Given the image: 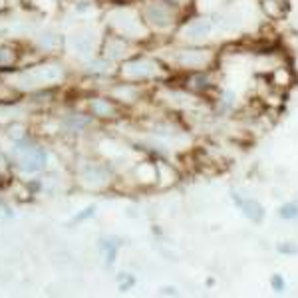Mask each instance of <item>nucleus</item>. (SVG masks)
Returning <instances> with one entry per match:
<instances>
[{"instance_id": "nucleus-1", "label": "nucleus", "mask_w": 298, "mask_h": 298, "mask_svg": "<svg viewBox=\"0 0 298 298\" xmlns=\"http://www.w3.org/2000/svg\"><path fill=\"white\" fill-rule=\"evenodd\" d=\"M233 201H235V205L243 211V215L247 219H251L254 223H260L262 221L264 209H262V205L258 201H254V199H243L239 193H233Z\"/></svg>"}, {"instance_id": "nucleus-2", "label": "nucleus", "mask_w": 298, "mask_h": 298, "mask_svg": "<svg viewBox=\"0 0 298 298\" xmlns=\"http://www.w3.org/2000/svg\"><path fill=\"white\" fill-rule=\"evenodd\" d=\"M44 161H46V153L40 147H30V149L24 151V155L20 157V167L26 173H34V171L42 169Z\"/></svg>"}, {"instance_id": "nucleus-3", "label": "nucleus", "mask_w": 298, "mask_h": 298, "mask_svg": "<svg viewBox=\"0 0 298 298\" xmlns=\"http://www.w3.org/2000/svg\"><path fill=\"white\" fill-rule=\"evenodd\" d=\"M145 18L157 28H165L171 24V12L163 4H149L145 10Z\"/></svg>"}, {"instance_id": "nucleus-4", "label": "nucleus", "mask_w": 298, "mask_h": 298, "mask_svg": "<svg viewBox=\"0 0 298 298\" xmlns=\"http://www.w3.org/2000/svg\"><path fill=\"white\" fill-rule=\"evenodd\" d=\"M153 72H155V64H151L147 60H138V62L125 64V74L134 76V78H145V76H151Z\"/></svg>"}, {"instance_id": "nucleus-5", "label": "nucleus", "mask_w": 298, "mask_h": 298, "mask_svg": "<svg viewBox=\"0 0 298 298\" xmlns=\"http://www.w3.org/2000/svg\"><path fill=\"white\" fill-rule=\"evenodd\" d=\"M207 58V54L203 50H183L179 54V62L185 64V66H199L203 64Z\"/></svg>"}, {"instance_id": "nucleus-6", "label": "nucleus", "mask_w": 298, "mask_h": 298, "mask_svg": "<svg viewBox=\"0 0 298 298\" xmlns=\"http://www.w3.org/2000/svg\"><path fill=\"white\" fill-rule=\"evenodd\" d=\"M90 108H92V112L95 115H100V117H110V115L115 114V108L112 102H108V100H93L92 104H90Z\"/></svg>"}, {"instance_id": "nucleus-7", "label": "nucleus", "mask_w": 298, "mask_h": 298, "mask_svg": "<svg viewBox=\"0 0 298 298\" xmlns=\"http://www.w3.org/2000/svg\"><path fill=\"white\" fill-rule=\"evenodd\" d=\"M187 36L189 38H199V36H207L211 32V22L209 20H195L187 26Z\"/></svg>"}, {"instance_id": "nucleus-8", "label": "nucleus", "mask_w": 298, "mask_h": 298, "mask_svg": "<svg viewBox=\"0 0 298 298\" xmlns=\"http://www.w3.org/2000/svg\"><path fill=\"white\" fill-rule=\"evenodd\" d=\"M60 76H62V70L58 68V66H44V68L34 72V78L40 80V82H54Z\"/></svg>"}, {"instance_id": "nucleus-9", "label": "nucleus", "mask_w": 298, "mask_h": 298, "mask_svg": "<svg viewBox=\"0 0 298 298\" xmlns=\"http://www.w3.org/2000/svg\"><path fill=\"white\" fill-rule=\"evenodd\" d=\"M278 215L284 219V221H292L298 219V203H286L278 209Z\"/></svg>"}, {"instance_id": "nucleus-10", "label": "nucleus", "mask_w": 298, "mask_h": 298, "mask_svg": "<svg viewBox=\"0 0 298 298\" xmlns=\"http://www.w3.org/2000/svg\"><path fill=\"white\" fill-rule=\"evenodd\" d=\"M102 249L106 252V262L112 264L115 260V254H117V243H114V241H104L102 243Z\"/></svg>"}, {"instance_id": "nucleus-11", "label": "nucleus", "mask_w": 298, "mask_h": 298, "mask_svg": "<svg viewBox=\"0 0 298 298\" xmlns=\"http://www.w3.org/2000/svg\"><path fill=\"white\" fill-rule=\"evenodd\" d=\"M66 123H68L72 129H82V127H86L88 123H90V119L88 117H78V115H70L68 119H66Z\"/></svg>"}, {"instance_id": "nucleus-12", "label": "nucleus", "mask_w": 298, "mask_h": 298, "mask_svg": "<svg viewBox=\"0 0 298 298\" xmlns=\"http://www.w3.org/2000/svg\"><path fill=\"white\" fill-rule=\"evenodd\" d=\"M271 284H273V290H275L276 294H282L286 290V280L282 278V275H273Z\"/></svg>"}, {"instance_id": "nucleus-13", "label": "nucleus", "mask_w": 298, "mask_h": 298, "mask_svg": "<svg viewBox=\"0 0 298 298\" xmlns=\"http://www.w3.org/2000/svg\"><path fill=\"white\" fill-rule=\"evenodd\" d=\"M14 62V52L8 48H0V66H8Z\"/></svg>"}, {"instance_id": "nucleus-14", "label": "nucleus", "mask_w": 298, "mask_h": 298, "mask_svg": "<svg viewBox=\"0 0 298 298\" xmlns=\"http://www.w3.org/2000/svg\"><path fill=\"white\" fill-rule=\"evenodd\" d=\"M95 215V207H86L82 213H78L76 217H74V223H82V221H86V219H90V217H93Z\"/></svg>"}, {"instance_id": "nucleus-15", "label": "nucleus", "mask_w": 298, "mask_h": 298, "mask_svg": "<svg viewBox=\"0 0 298 298\" xmlns=\"http://www.w3.org/2000/svg\"><path fill=\"white\" fill-rule=\"evenodd\" d=\"M278 252H282V254H298V247L296 245H290V243H282L278 247Z\"/></svg>"}, {"instance_id": "nucleus-16", "label": "nucleus", "mask_w": 298, "mask_h": 298, "mask_svg": "<svg viewBox=\"0 0 298 298\" xmlns=\"http://www.w3.org/2000/svg\"><path fill=\"white\" fill-rule=\"evenodd\" d=\"M56 42H58V38H56V36H52V34H46L44 38H40V44H42V46H46V48L54 46Z\"/></svg>"}, {"instance_id": "nucleus-17", "label": "nucleus", "mask_w": 298, "mask_h": 298, "mask_svg": "<svg viewBox=\"0 0 298 298\" xmlns=\"http://www.w3.org/2000/svg\"><path fill=\"white\" fill-rule=\"evenodd\" d=\"M106 62H93V64H90V68H88V72H106Z\"/></svg>"}]
</instances>
